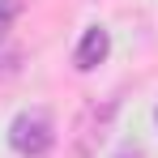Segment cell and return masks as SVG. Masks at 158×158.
Returning a JSON list of instances; mask_svg holds the SVG:
<instances>
[{
  "label": "cell",
  "mask_w": 158,
  "mask_h": 158,
  "mask_svg": "<svg viewBox=\"0 0 158 158\" xmlns=\"http://www.w3.org/2000/svg\"><path fill=\"white\" fill-rule=\"evenodd\" d=\"M9 145H13L22 158H43L56 145L52 115H47L43 107H30V111H22V115H13V124H9Z\"/></svg>",
  "instance_id": "cell-1"
},
{
  "label": "cell",
  "mask_w": 158,
  "mask_h": 158,
  "mask_svg": "<svg viewBox=\"0 0 158 158\" xmlns=\"http://www.w3.org/2000/svg\"><path fill=\"white\" fill-rule=\"evenodd\" d=\"M107 56H111V34H107L103 26H90L85 34H81V47H77V69L81 73H90V69H98Z\"/></svg>",
  "instance_id": "cell-2"
},
{
  "label": "cell",
  "mask_w": 158,
  "mask_h": 158,
  "mask_svg": "<svg viewBox=\"0 0 158 158\" xmlns=\"http://www.w3.org/2000/svg\"><path fill=\"white\" fill-rule=\"evenodd\" d=\"M17 13H22V0H0V39L9 34V26H13Z\"/></svg>",
  "instance_id": "cell-3"
},
{
  "label": "cell",
  "mask_w": 158,
  "mask_h": 158,
  "mask_svg": "<svg viewBox=\"0 0 158 158\" xmlns=\"http://www.w3.org/2000/svg\"><path fill=\"white\" fill-rule=\"evenodd\" d=\"M154 120H158V107H154Z\"/></svg>",
  "instance_id": "cell-4"
}]
</instances>
